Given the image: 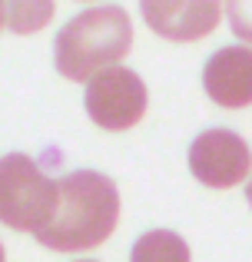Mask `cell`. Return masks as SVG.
Returning <instances> with one entry per match:
<instances>
[{"label":"cell","instance_id":"cell-8","mask_svg":"<svg viewBox=\"0 0 252 262\" xmlns=\"http://www.w3.org/2000/svg\"><path fill=\"white\" fill-rule=\"evenodd\" d=\"M129 262H189V246L173 229H149L133 243Z\"/></svg>","mask_w":252,"mask_h":262},{"label":"cell","instance_id":"cell-10","mask_svg":"<svg viewBox=\"0 0 252 262\" xmlns=\"http://www.w3.org/2000/svg\"><path fill=\"white\" fill-rule=\"evenodd\" d=\"M229 17V27L233 33L242 40V43H252V0H233V4L222 7Z\"/></svg>","mask_w":252,"mask_h":262},{"label":"cell","instance_id":"cell-1","mask_svg":"<svg viewBox=\"0 0 252 262\" xmlns=\"http://www.w3.org/2000/svg\"><path fill=\"white\" fill-rule=\"evenodd\" d=\"M120 219V192L110 176L77 169L60 176V199L50 226L37 232V243L53 252H80L106 243Z\"/></svg>","mask_w":252,"mask_h":262},{"label":"cell","instance_id":"cell-9","mask_svg":"<svg viewBox=\"0 0 252 262\" xmlns=\"http://www.w3.org/2000/svg\"><path fill=\"white\" fill-rule=\"evenodd\" d=\"M7 13H13L7 24L24 33V30H40L47 24V17L53 13V7L50 4H7Z\"/></svg>","mask_w":252,"mask_h":262},{"label":"cell","instance_id":"cell-2","mask_svg":"<svg viewBox=\"0 0 252 262\" xmlns=\"http://www.w3.org/2000/svg\"><path fill=\"white\" fill-rule=\"evenodd\" d=\"M133 47V24L123 7H90L53 40V63L66 80H93L117 67Z\"/></svg>","mask_w":252,"mask_h":262},{"label":"cell","instance_id":"cell-7","mask_svg":"<svg viewBox=\"0 0 252 262\" xmlns=\"http://www.w3.org/2000/svg\"><path fill=\"white\" fill-rule=\"evenodd\" d=\"M202 86L213 103L226 110H242L252 103V50L249 47H222L206 60Z\"/></svg>","mask_w":252,"mask_h":262},{"label":"cell","instance_id":"cell-14","mask_svg":"<svg viewBox=\"0 0 252 262\" xmlns=\"http://www.w3.org/2000/svg\"><path fill=\"white\" fill-rule=\"evenodd\" d=\"M80 262H93V259H80Z\"/></svg>","mask_w":252,"mask_h":262},{"label":"cell","instance_id":"cell-12","mask_svg":"<svg viewBox=\"0 0 252 262\" xmlns=\"http://www.w3.org/2000/svg\"><path fill=\"white\" fill-rule=\"evenodd\" d=\"M246 199L252 203V179H249V186H246Z\"/></svg>","mask_w":252,"mask_h":262},{"label":"cell","instance_id":"cell-13","mask_svg":"<svg viewBox=\"0 0 252 262\" xmlns=\"http://www.w3.org/2000/svg\"><path fill=\"white\" fill-rule=\"evenodd\" d=\"M0 262H7V256H4V246H0Z\"/></svg>","mask_w":252,"mask_h":262},{"label":"cell","instance_id":"cell-6","mask_svg":"<svg viewBox=\"0 0 252 262\" xmlns=\"http://www.w3.org/2000/svg\"><path fill=\"white\" fill-rule=\"evenodd\" d=\"M143 17H146L149 30L159 33L166 40H179V43H189V40H199L206 33L216 30L222 17V7L216 0H146L143 4Z\"/></svg>","mask_w":252,"mask_h":262},{"label":"cell","instance_id":"cell-11","mask_svg":"<svg viewBox=\"0 0 252 262\" xmlns=\"http://www.w3.org/2000/svg\"><path fill=\"white\" fill-rule=\"evenodd\" d=\"M7 20H10V17H7V4H0V27H4Z\"/></svg>","mask_w":252,"mask_h":262},{"label":"cell","instance_id":"cell-5","mask_svg":"<svg viewBox=\"0 0 252 262\" xmlns=\"http://www.w3.org/2000/svg\"><path fill=\"white\" fill-rule=\"evenodd\" d=\"M189 169L202 186L229 189L249 173V143L233 129H206L189 146Z\"/></svg>","mask_w":252,"mask_h":262},{"label":"cell","instance_id":"cell-3","mask_svg":"<svg viewBox=\"0 0 252 262\" xmlns=\"http://www.w3.org/2000/svg\"><path fill=\"white\" fill-rule=\"evenodd\" d=\"M60 179H50L30 156L10 153L0 160V223L37 236L57 212Z\"/></svg>","mask_w":252,"mask_h":262},{"label":"cell","instance_id":"cell-4","mask_svg":"<svg viewBox=\"0 0 252 262\" xmlns=\"http://www.w3.org/2000/svg\"><path fill=\"white\" fill-rule=\"evenodd\" d=\"M86 113L103 129H129L146 113V83L126 67H110L86 83Z\"/></svg>","mask_w":252,"mask_h":262}]
</instances>
